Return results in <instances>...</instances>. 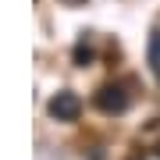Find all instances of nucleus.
Instances as JSON below:
<instances>
[{
	"label": "nucleus",
	"instance_id": "nucleus-1",
	"mask_svg": "<svg viewBox=\"0 0 160 160\" xmlns=\"http://www.w3.org/2000/svg\"><path fill=\"white\" fill-rule=\"evenodd\" d=\"M46 114H50L53 121H78V114H82V100H78V92H71V89L53 92L50 103H46Z\"/></svg>",
	"mask_w": 160,
	"mask_h": 160
},
{
	"label": "nucleus",
	"instance_id": "nucleus-2",
	"mask_svg": "<svg viewBox=\"0 0 160 160\" xmlns=\"http://www.w3.org/2000/svg\"><path fill=\"white\" fill-rule=\"evenodd\" d=\"M128 92H125V86H103L100 92H96V107L103 110V114H125L128 110Z\"/></svg>",
	"mask_w": 160,
	"mask_h": 160
},
{
	"label": "nucleus",
	"instance_id": "nucleus-3",
	"mask_svg": "<svg viewBox=\"0 0 160 160\" xmlns=\"http://www.w3.org/2000/svg\"><path fill=\"white\" fill-rule=\"evenodd\" d=\"M149 64H153V71L160 78V25L153 29V36H149Z\"/></svg>",
	"mask_w": 160,
	"mask_h": 160
},
{
	"label": "nucleus",
	"instance_id": "nucleus-4",
	"mask_svg": "<svg viewBox=\"0 0 160 160\" xmlns=\"http://www.w3.org/2000/svg\"><path fill=\"white\" fill-rule=\"evenodd\" d=\"M89 57H92V53H89V46H82V43L75 46V64H86Z\"/></svg>",
	"mask_w": 160,
	"mask_h": 160
},
{
	"label": "nucleus",
	"instance_id": "nucleus-5",
	"mask_svg": "<svg viewBox=\"0 0 160 160\" xmlns=\"http://www.w3.org/2000/svg\"><path fill=\"white\" fill-rule=\"evenodd\" d=\"M61 4H68V7H78V4H86V0H61Z\"/></svg>",
	"mask_w": 160,
	"mask_h": 160
}]
</instances>
